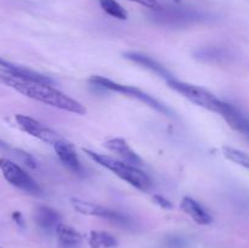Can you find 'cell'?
<instances>
[{
  "mask_svg": "<svg viewBox=\"0 0 249 248\" xmlns=\"http://www.w3.org/2000/svg\"><path fill=\"white\" fill-rule=\"evenodd\" d=\"M0 84L12 88L19 94L33 99L36 101L43 102L55 108L71 112L75 114H85L87 108L80 102L75 101L72 97L61 92L53 84L36 82L21 75V66L14 65L10 68L0 66Z\"/></svg>",
  "mask_w": 249,
  "mask_h": 248,
  "instance_id": "obj_1",
  "label": "cell"
},
{
  "mask_svg": "<svg viewBox=\"0 0 249 248\" xmlns=\"http://www.w3.org/2000/svg\"><path fill=\"white\" fill-rule=\"evenodd\" d=\"M84 152L87 153L88 157L91 158L94 162H96L97 164L102 165L106 169L111 170L114 175H117L118 177H121L122 180L126 181L128 184H130L131 186H134L135 189L140 190V191L146 192L151 189L152 186V182L151 179L142 172V170L139 169L135 165L128 164V163L123 162V160L114 159V158L108 157V156L101 155V153L92 152L90 150H85Z\"/></svg>",
  "mask_w": 249,
  "mask_h": 248,
  "instance_id": "obj_2",
  "label": "cell"
},
{
  "mask_svg": "<svg viewBox=\"0 0 249 248\" xmlns=\"http://www.w3.org/2000/svg\"><path fill=\"white\" fill-rule=\"evenodd\" d=\"M151 19L155 23L163 26L184 27L189 24L202 22L208 18L204 12L189 9L185 6H158L150 14Z\"/></svg>",
  "mask_w": 249,
  "mask_h": 248,
  "instance_id": "obj_3",
  "label": "cell"
},
{
  "mask_svg": "<svg viewBox=\"0 0 249 248\" xmlns=\"http://www.w3.org/2000/svg\"><path fill=\"white\" fill-rule=\"evenodd\" d=\"M167 83L173 90H175L180 95L186 97L187 100L196 104L197 106H201L203 108L209 109V111L220 113L221 108H223L224 104H225L224 101L219 100L215 95L212 94L211 91L206 90L204 88L198 87V85L180 82V80L175 79L174 77L168 79Z\"/></svg>",
  "mask_w": 249,
  "mask_h": 248,
  "instance_id": "obj_4",
  "label": "cell"
},
{
  "mask_svg": "<svg viewBox=\"0 0 249 248\" xmlns=\"http://www.w3.org/2000/svg\"><path fill=\"white\" fill-rule=\"evenodd\" d=\"M89 82L91 83L94 87H99V88H102V89L111 90V91H116V92H119V94H123V95H126V96L138 99L139 101L143 102L145 105H148L151 108L156 109V111H158L160 113L167 114V116H170V114H172V112H170V109L168 108L167 106L160 104V102L158 101V100H156L155 97L146 94V92H143L142 90L138 89V88L118 84V83L113 82V80H109L107 79V78L100 77V75H94V77L90 78Z\"/></svg>",
  "mask_w": 249,
  "mask_h": 248,
  "instance_id": "obj_5",
  "label": "cell"
},
{
  "mask_svg": "<svg viewBox=\"0 0 249 248\" xmlns=\"http://www.w3.org/2000/svg\"><path fill=\"white\" fill-rule=\"evenodd\" d=\"M0 170L9 184L31 195H40L41 189L36 180L18 164L7 158H0Z\"/></svg>",
  "mask_w": 249,
  "mask_h": 248,
  "instance_id": "obj_6",
  "label": "cell"
},
{
  "mask_svg": "<svg viewBox=\"0 0 249 248\" xmlns=\"http://www.w3.org/2000/svg\"><path fill=\"white\" fill-rule=\"evenodd\" d=\"M15 121H16L17 125H18V128L21 129V130L29 134V135L34 136V138L39 139V140L44 141V142L53 143H53L63 140L62 136L58 135L56 131L48 128L46 125L41 124L40 122L32 118V117L23 116V114H17V116L15 117Z\"/></svg>",
  "mask_w": 249,
  "mask_h": 248,
  "instance_id": "obj_7",
  "label": "cell"
},
{
  "mask_svg": "<svg viewBox=\"0 0 249 248\" xmlns=\"http://www.w3.org/2000/svg\"><path fill=\"white\" fill-rule=\"evenodd\" d=\"M71 206L80 214H85V215H94L100 216V218L107 219V220L112 221V223L119 224V225H124L129 223L128 219L124 215L119 214L118 212L111 211L108 208L99 206V204L91 203V202H85L82 199L72 198L71 199Z\"/></svg>",
  "mask_w": 249,
  "mask_h": 248,
  "instance_id": "obj_8",
  "label": "cell"
},
{
  "mask_svg": "<svg viewBox=\"0 0 249 248\" xmlns=\"http://www.w3.org/2000/svg\"><path fill=\"white\" fill-rule=\"evenodd\" d=\"M105 146H106L109 151L117 153V156L121 158V160L128 163V164L138 167V165H140L141 163H142V160L139 157L138 153L128 145V142H126L124 139H109V140H107L106 142H105Z\"/></svg>",
  "mask_w": 249,
  "mask_h": 248,
  "instance_id": "obj_9",
  "label": "cell"
},
{
  "mask_svg": "<svg viewBox=\"0 0 249 248\" xmlns=\"http://www.w3.org/2000/svg\"><path fill=\"white\" fill-rule=\"evenodd\" d=\"M224 117L226 122L229 123V125L232 129H235L236 131L241 134V135L246 136L249 139V118L246 117L245 114L241 113L238 109H236L235 107H232L229 104H224L223 108H221L220 113Z\"/></svg>",
  "mask_w": 249,
  "mask_h": 248,
  "instance_id": "obj_10",
  "label": "cell"
},
{
  "mask_svg": "<svg viewBox=\"0 0 249 248\" xmlns=\"http://www.w3.org/2000/svg\"><path fill=\"white\" fill-rule=\"evenodd\" d=\"M53 148H55L58 159L62 162V164L66 168H68L73 173L82 172V163H80L79 158H78L77 153H75L74 148L71 143L66 142L65 140H61L53 143Z\"/></svg>",
  "mask_w": 249,
  "mask_h": 248,
  "instance_id": "obj_11",
  "label": "cell"
},
{
  "mask_svg": "<svg viewBox=\"0 0 249 248\" xmlns=\"http://www.w3.org/2000/svg\"><path fill=\"white\" fill-rule=\"evenodd\" d=\"M33 219L36 225L43 230H53L61 223V216L57 211L46 206H39L34 209Z\"/></svg>",
  "mask_w": 249,
  "mask_h": 248,
  "instance_id": "obj_12",
  "label": "cell"
},
{
  "mask_svg": "<svg viewBox=\"0 0 249 248\" xmlns=\"http://www.w3.org/2000/svg\"><path fill=\"white\" fill-rule=\"evenodd\" d=\"M180 207H181L182 211H184L187 215L191 216L197 224L208 225V224H211L212 220H213L211 214H209L198 202L195 201L191 197H184Z\"/></svg>",
  "mask_w": 249,
  "mask_h": 248,
  "instance_id": "obj_13",
  "label": "cell"
},
{
  "mask_svg": "<svg viewBox=\"0 0 249 248\" xmlns=\"http://www.w3.org/2000/svg\"><path fill=\"white\" fill-rule=\"evenodd\" d=\"M124 57L133 61V62L138 63V65L142 66V67L147 68V70H150L151 72L156 73V74L160 75V77L164 78L165 80L173 78V75L168 72L167 68H165L164 66L158 63L157 61L153 60V58L150 57V56H146L143 55V53H124Z\"/></svg>",
  "mask_w": 249,
  "mask_h": 248,
  "instance_id": "obj_14",
  "label": "cell"
},
{
  "mask_svg": "<svg viewBox=\"0 0 249 248\" xmlns=\"http://www.w3.org/2000/svg\"><path fill=\"white\" fill-rule=\"evenodd\" d=\"M55 230L61 246H63L65 248H74L79 246L80 241H82V236L72 226L60 223Z\"/></svg>",
  "mask_w": 249,
  "mask_h": 248,
  "instance_id": "obj_15",
  "label": "cell"
},
{
  "mask_svg": "<svg viewBox=\"0 0 249 248\" xmlns=\"http://www.w3.org/2000/svg\"><path fill=\"white\" fill-rule=\"evenodd\" d=\"M90 245L92 248H113L117 241L112 235L102 231H92L90 233Z\"/></svg>",
  "mask_w": 249,
  "mask_h": 248,
  "instance_id": "obj_16",
  "label": "cell"
},
{
  "mask_svg": "<svg viewBox=\"0 0 249 248\" xmlns=\"http://www.w3.org/2000/svg\"><path fill=\"white\" fill-rule=\"evenodd\" d=\"M99 2L102 10L106 14H108L109 16L114 17L117 19H122V21L128 18V12H126V10L119 2H117L116 0H99Z\"/></svg>",
  "mask_w": 249,
  "mask_h": 248,
  "instance_id": "obj_17",
  "label": "cell"
},
{
  "mask_svg": "<svg viewBox=\"0 0 249 248\" xmlns=\"http://www.w3.org/2000/svg\"><path fill=\"white\" fill-rule=\"evenodd\" d=\"M223 153L229 160L246 168V169H249V156L247 153L242 152V151L237 150V148L229 147V146L223 147Z\"/></svg>",
  "mask_w": 249,
  "mask_h": 248,
  "instance_id": "obj_18",
  "label": "cell"
},
{
  "mask_svg": "<svg viewBox=\"0 0 249 248\" xmlns=\"http://www.w3.org/2000/svg\"><path fill=\"white\" fill-rule=\"evenodd\" d=\"M130 1L138 2V4L142 5V6L145 7H148V9L151 10H155L160 6V2H158L157 0H130Z\"/></svg>",
  "mask_w": 249,
  "mask_h": 248,
  "instance_id": "obj_19",
  "label": "cell"
},
{
  "mask_svg": "<svg viewBox=\"0 0 249 248\" xmlns=\"http://www.w3.org/2000/svg\"><path fill=\"white\" fill-rule=\"evenodd\" d=\"M153 198H155L156 203L160 204V206L162 207V208H164V209H170V208H173L172 203H170V202L168 201V199H165L164 197H162V196H155V197H153Z\"/></svg>",
  "mask_w": 249,
  "mask_h": 248,
  "instance_id": "obj_20",
  "label": "cell"
}]
</instances>
